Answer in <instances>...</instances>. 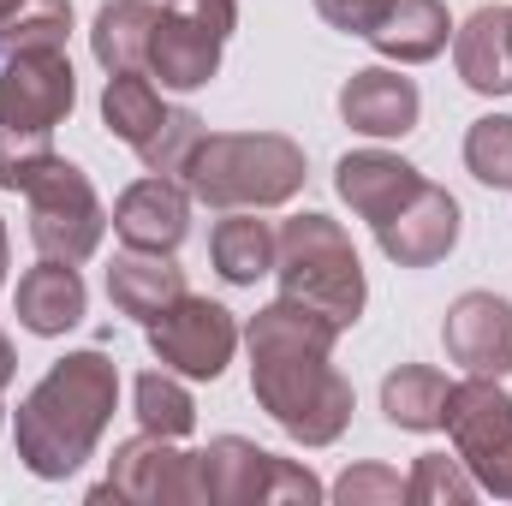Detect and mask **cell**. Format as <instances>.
Here are the masks:
<instances>
[{"label":"cell","mask_w":512,"mask_h":506,"mask_svg":"<svg viewBox=\"0 0 512 506\" xmlns=\"http://www.w3.org/2000/svg\"><path fill=\"white\" fill-rule=\"evenodd\" d=\"M233 30H239V0H161L143 72L161 78V90H203L221 72Z\"/></svg>","instance_id":"cell-7"},{"label":"cell","mask_w":512,"mask_h":506,"mask_svg":"<svg viewBox=\"0 0 512 506\" xmlns=\"http://www.w3.org/2000/svg\"><path fill=\"white\" fill-rule=\"evenodd\" d=\"M54 131H6L0 126V191H24L54 161Z\"/></svg>","instance_id":"cell-30"},{"label":"cell","mask_w":512,"mask_h":506,"mask_svg":"<svg viewBox=\"0 0 512 506\" xmlns=\"http://www.w3.org/2000/svg\"><path fill=\"white\" fill-rule=\"evenodd\" d=\"M387 6H393V0H316L322 24H334V30H346V36H370V30L382 24Z\"/></svg>","instance_id":"cell-32"},{"label":"cell","mask_w":512,"mask_h":506,"mask_svg":"<svg viewBox=\"0 0 512 506\" xmlns=\"http://www.w3.org/2000/svg\"><path fill=\"white\" fill-rule=\"evenodd\" d=\"M114 405H120V364L108 352L84 346V352L54 358L48 376L12 411V441H18L24 471L42 483H66L96 453Z\"/></svg>","instance_id":"cell-2"},{"label":"cell","mask_w":512,"mask_h":506,"mask_svg":"<svg viewBox=\"0 0 512 506\" xmlns=\"http://www.w3.org/2000/svg\"><path fill=\"white\" fill-rule=\"evenodd\" d=\"M483 489H477V477L465 471V459L453 453H423L417 465H411V477H405V501H417V506H465V501H477Z\"/></svg>","instance_id":"cell-27"},{"label":"cell","mask_w":512,"mask_h":506,"mask_svg":"<svg viewBox=\"0 0 512 506\" xmlns=\"http://www.w3.org/2000/svg\"><path fill=\"white\" fill-rule=\"evenodd\" d=\"M161 120H167V102L149 84V72H108V84H102V126L114 131L120 143L143 149Z\"/></svg>","instance_id":"cell-24"},{"label":"cell","mask_w":512,"mask_h":506,"mask_svg":"<svg viewBox=\"0 0 512 506\" xmlns=\"http://www.w3.org/2000/svg\"><path fill=\"white\" fill-rule=\"evenodd\" d=\"M6 256H12V239H6V221H0V286H6Z\"/></svg>","instance_id":"cell-34"},{"label":"cell","mask_w":512,"mask_h":506,"mask_svg":"<svg viewBox=\"0 0 512 506\" xmlns=\"http://www.w3.org/2000/svg\"><path fill=\"white\" fill-rule=\"evenodd\" d=\"M274 251H280V233L268 221H256V209H227V221H215V233H209L215 274L227 286H256L262 274H274Z\"/></svg>","instance_id":"cell-21"},{"label":"cell","mask_w":512,"mask_h":506,"mask_svg":"<svg viewBox=\"0 0 512 506\" xmlns=\"http://www.w3.org/2000/svg\"><path fill=\"white\" fill-rule=\"evenodd\" d=\"M280 233V251H274V280H280V298L352 328L370 304V286H364V262L352 251V233L316 209L292 215L274 227Z\"/></svg>","instance_id":"cell-4"},{"label":"cell","mask_w":512,"mask_h":506,"mask_svg":"<svg viewBox=\"0 0 512 506\" xmlns=\"http://www.w3.org/2000/svg\"><path fill=\"white\" fill-rule=\"evenodd\" d=\"M66 36H72V0H24L18 12L0 18V66H12L18 54L66 48Z\"/></svg>","instance_id":"cell-26"},{"label":"cell","mask_w":512,"mask_h":506,"mask_svg":"<svg viewBox=\"0 0 512 506\" xmlns=\"http://www.w3.org/2000/svg\"><path fill=\"white\" fill-rule=\"evenodd\" d=\"M447 399H453V381L435 364H399L382 381V417L393 429H411V435L447 429Z\"/></svg>","instance_id":"cell-22"},{"label":"cell","mask_w":512,"mask_h":506,"mask_svg":"<svg viewBox=\"0 0 512 506\" xmlns=\"http://www.w3.org/2000/svg\"><path fill=\"white\" fill-rule=\"evenodd\" d=\"M131 399H137V429H149V435L185 441L197 429V399H191L185 376H173V370H143Z\"/></svg>","instance_id":"cell-25"},{"label":"cell","mask_w":512,"mask_h":506,"mask_svg":"<svg viewBox=\"0 0 512 506\" xmlns=\"http://www.w3.org/2000/svg\"><path fill=\"white\" fill-rule=\"evenodd\" d=\"M185 292V268L173 262L167 251H120L114 262H108V304L120 310V316H131V322H155L173 298Z\"/></svg>","instance_id":"cell-19"},{"label":"cell","mask_w":512,"mask_h":506,"mask_svg":"<svg viewBox=\"0 0 512 506\" xmlns=\"http://www.w3.org/2000/svg\"><path fill=\"white\" fill-rule=\"evenodd\" d=\"M18 197L30 203V245L42 256H54V262H90V256L102 251V233H108L114 215L102 209V197H96V185H90V173L78 161L54 155Z\"/></svg>","instance_id":"cell-6"},{"label":"cell","mask_w":512,"mask_h":506,"mask_svg":"<svg viewBox=\"0 0 512 506\" xmlns=\"http://www.w3.org/2000/svg\"><path fill=\"white\" fill-rule=\"evenodd\" d=\"M417 114H423V96L393 66H364L340 84V120L364 137H405L417 131Z\"/></svg>","instance_id":"cell-15"},{"label":"cell","mask_w":512,"mask_h":506,"mask_svg":"<svg viewBox=\"0 0 512 506\" xmlns=\"http://www.w3.org/2000/svg\"><path fill=\"white\" fill-rule=\"evenodd\" d=\"M185 191L191 203L209 209H280L304 191L310 161L304 143H292L286 131H203L197 155L185 161Z\"/></svg>","instance_id":"cell-3"},{"label":"cell","mask_w":512,"mask_h":506,"mask_svg":"<svg viewBox=\"0 0 512 506\" xmlns=\"http://www.w3.org/2000/svg\"><path fill=\"white\" fill-rule=\"evenodd\" d=\"M310 465H292L245 435H215L191 453V506H274V501H322Z\"/></svg>","instance_id":"cell-5"},{"label":"cell","mask_w":512,"mask_h":506,"mask_svg":"<svg viewBox=\"0 0 512 506\" xmlns=\"http://www.w3.org/2000/svg\"><path fill=\"white\" fill-rule=\"evenodd\" d=\"M453 66H459L465 90L507 96L512 90V6H477L453 30Z\"/></svg>","instance_id":"cell-18"},{"label":"cell","mask_w":512,"mask_h":506,"mask_svg":"<svg viewBox=\"0 0 512 506\" xmlns=\"http://www.w3.org/2000/svg\"><path fill=\"white\" fill-rule=\"evenodd\" d=\"M18 376V352H12V340L0 334V393H6V381Z\"/></svg>","instance_id":"cell-33"},{"label":"cell","mask_w":512,"mask_h":506,"mask_svg":"<svg viewBox=\"0 0 512 506\" xmlns=\"http://www.w3.org/2000/svg\"><path fill=\"white\" fill-rule=\"evenodd\" d=\"M334 501H346V506H399L405 501V477L387 471V465H352V471L334 483Z\"/></svg>","instance_id":"cell-31"},{"label":"cell","mask_w":512,"mask_h":506,"mask_svg":"<svg viewBox=\"0 0 512 506\" xmlns=\"http://www.w3.org/2000/svg\"><path fill=\"white\" fill-rule=\"evenodd\" d=\"M18 6H24V0H0V18H6V12H18Z\"/></svg>","instance_id":"cell-35"},{"label":"cell","mask_w":512,"mask_h":506,"mask_svg":"<svg viewBox=\"0 0 512 506\" xmlns=\"http://www.w3.org/2000/svg\"><path fill=\"white\" fill-rule=\"evenodd\" d=\"M447 36H453L447 0H393L364 42L393 66H423V60H435L447 48Z\"/></svg>","instance_id":"cell-20"},{"label":"cell","mask_w":512,"mask_h":506,"mask_svg":"<svg viewBox=\"0 0 512 506\" xmlns=\"http://www.w3.org/2000/svg\"><path fill=\"white\" fill-rule=\"evenodd\" d=\"M90 501H131V506H191V453L179 441L137 429L114 447L108 477L90 489Z\"/></svg>","instance_id":"cell-10"},{"label":"cell","mask_w":512,"mask_h":506,"mask_svg":"<svg viewBox=\"0 0 512 506\" xmlns=\"http://www.w3.org/2000/svg\"><path fill=\"white\" fill-rule=\"evenodd\" d=\"M447 435L465 471L477 477L483 495L512 501V393L501 376H465L453 381L447 399Z\"/></svg>","instance_id":"cell-8"},{"label":"cell","mask_w":512,"mask_h":506,"mask_svg":"<svg viewBox=\"0 0 512 506\" xmlns=\"http://www.w3.org/2000/svg\"><path fill=\"white\" fill-rule=\"evenodd\" d=\"M18 322L30 328V334H42V340H60V334H72L78 322H84V310H90V292H84V274H78V262H54V256H42L36 268H24V280H18Z\"/></svg>","instance_id":"cell-16"},{"label":"cell","mask_w":512,"mask_h":506,"mask_svg":"<svg viewBox=\"0 0 512 506\" xmlns=\"http://www.w3.org/2000/svg\"><path fill=\"white\" fill-rule=\"evenodd\" d=\"M459 197L435 179H423L387 221H376V245H382L387 262L399 268H435L441 256L459 245Z\"/></svg>","instance_id":"cell-12"},{"label":"cell","mask_w":512,"mask_h":506,"mask_svg":"<svg viewBox=\"0 0 512 506\" xmlns=\"http://www.w3.org/2000/svg\"><path fill=\"white\" fill-rule=\"evenodd\" d=\"M143 334H149L155 364L173 370V376H185V381H221V370L239 352L233 310L215 304V298H197V292H179Z\"/></svg>","instance_id":"cell-9"},{"label":"cell","mask_w":512,"mask_h":506,"mask_svg":"<svg viewBox=\"0 0 512 506\" xmlns=\"http://www.w3.org/2000/svg\"><path fill=\"white\" fill-rule=\"evenodd\" d=\"M197 143H203V120H197L191 108H167V120L155 126V137L137 149V161H143L149 173L179 179V173H185V161L197 155Z\"/></svg>","instance_id":"cell-29"},{"label":"cell","mask_w":512,"mask_h":506,"mask_svg":"<svg viewBox=\"0 0 512 506\" xmlns=\"http://www.w3.org/2000/svg\"><path fill=\"white\" fill-rule=\"evenodd\" d=\"M0 423H6V405H0Z\"/></svg>","instance_id":"cell-36"},{"label":"cell","mask_w":512,"mask_h":506,"mask_svg":"<svg viewBox=\"0 0 512 506\" xmlns=\"http://www.w3.org/2000/svg\"><path fill=\"white\" fill-rule=\"evenodd\" d=\"M346 328L274 298L262 304L245 328L251 346V393L256 405L298 441V447H334L352 423V381L334 370V340Z\"/></svg>","instance_id":"cell-1"},{"label":"cell","mask_w":512,"mask_h":506,"mask_svg":"<svg viewBox=\"0 0 512 506\" xmlns=\"http://www.w3.org/2000/svg\"><path fill=\"white\" fill-rule=\"evenodd\" d=\"M78 102V72L66 60V48H42V54H18L12 66H0V126L6 131H54Z\"/></svg>","instance_id":"cell-11"},{"label":"cell","mask_w":512,"mask_h":506,"mask_svg":"<svg viewBox=\"0 0 512 506\" xmlns=\"http://www.w3.org/2000/svg\"><path fill=\"white\" fill-rule=\"evenodd\" d=\"M441 346L465 376H507L512 370V304L501 292H459L441 322Z\"/></svg>","instance_id":"cell-13"},{"label":"cell","mask_w":512,"mask_h":506,"mask_svg":"<svg viewBox=\"0 0 512 506\" xmlns=\"http://www.w3.org/2000/svg\"><path fill=\"white\" fill-rule=\"evenodd\" d=\"M114 233L126 239L131 251H179L185 233H191V191L185 179H167V173H149L120 191L114 203Z\"/></svg>","instance_id":"cell-14"},{"label":"cell","mask_w":512,"mask_h":506,"mask_svg":"<svg viewBox=\"0 0 512 506\" xmlns=\"http://www.w3.org/2000/svg\"><path fill=\"white\" fill-rule=\"evenodd\" d=\"M465 167L477 185L512 191V114H483L465 131Z\"/></svg>","instance_id":"cell-28"},{"label":"cell","mask_w":512,"mask_h":506,"mask_svg":"<svg viewBox=\"0 0 512 506\" xmlns=\"http://www.w3.org/2000/svg\"><path fill=\"white\" fill-rule=\"evenodd\" d=\"M161 6L155 0H108L90 24V48L108 72H143L149 60V30H155Z\"/></svg>","instance_id":"cell-23"},{"label":"cell","mask_w":512,"mask_h":506,"mask_svg":"<svg viewBox=\"0 0 512 506\" xmlns=\"http://www.w3.org/2000/svg\"><path fill=\"white\" fill-rule=\"evenodd\" d=\"M417 185H423V173H417L405 155H387V149H352V155H340V167H334L340 203H352V215H364L370 227L387 221Z\"/></svg>","instance_id":"cell-17"}]
</instances>
